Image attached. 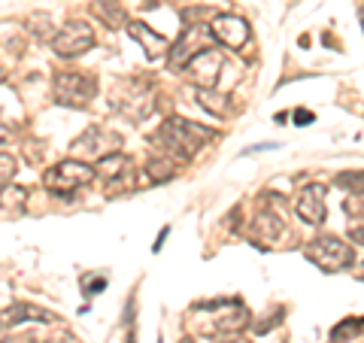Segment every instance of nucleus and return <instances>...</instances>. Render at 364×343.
<instances>
[{
	"label": "nucleus",
	"mask_w": 364,
	"mask_h": 343,
	"mask_svg": "<svg viewBox=\"0 0 364 343\" xmlns=\"http://www.w3.org/2000/svg\"><path fill=\"white\" fill-rule=\"evenodd\" d=\"M304 258L313 261L318 270L337 273V270L352 268V261H355V253H352V246H346L340 237L322 234V237H316V240H310V243L304 246Z\"/></svg>",
	"instance_id": "2"
},
{
	"label": "nucleus",
	"mask_w": 364,
	"mask_h": 343,
	"mask_svg": "<svg viewBox=\"0 0 364 343\" xmlns=\"http://www.w3.org/2000/svg\"><path fill=\"white\" fill-rule=\"evenodd\" d=\"M112 107H116L122 116H128L134 122H143L155 110V91L140 76L122 79L119 88H116V100H112Z\"/></svg>",
	"instance_id": "5"
},
{
	"label": "nucleus",
	"mask_w": 364,
	"mask_h": 343,
	"mask_svg": "<svg viewBox=\"0 0 364 343\" xmlns=\"http://www.w3.org/2000/svg\"><path fill=\"white\" fill-rule=\"evenodd\" d=\"M0 343H37V340H33V334H18V337H6Z\"/></svg>",
	"instance_id": "25"
},
{
	"label": "nucleus",
	"mask_w": 364,
	"mask_h": 343,
	"mask_svg": "<svg viewBox=\"0 0 364 343\" xmlns=\"http://www.w3.org/2000/svg\"><path fill=\"white\" fill-rule=\"evenodd\" d=\"M182 343H195V340H191V337H186V340H182Z\"/></svg>",
	"instance_id": "28"
},
{
	"label": "nucleus",
	"mask_w": 364,
	"mask_h": 343,
	"mask_svg": "<svg viewBox=\"0 0 364 343\" xmlns=\"http://www.w3.org/2000/svg\"><path fill=\"white\" fill-rule=\"evenodd\" d=\"M215 131H210L207 125L188 122V119H167L161 125V131L155 134V146H161V155H170L173 162H188L191 155L207 140H213Z\"/></svg>",
	"instance_id": "1"
},
{
	"label": "nucleus",
	"mask_w": 364,
	"mask_h": 343,
	"mask_svg": "<svg viewBox=\"0 0 364 343\" xmlns=\"http://www.w3.org/2000/svg\"><path fill=\"white\" fill-rule=\"evenodd\" d=\"M6 140H9V128H6L4 122H0V143H6Z\"/></svg>",
	"instance_id": "27"
},
{
	"label": "nucleus",
	"mask_w": 364,
	"mask_h": 343,
	"mask_svg": "<svg viewBox=\"0 0 364 343\" xmlns=\"http://www.w3.org/2000/svg\"><path fill=\"white\" fill-rule=\"evenodd\" d=\"M95 46V28L88 21H67V25L52 37V52L58 58H76Z\"/></svg>",
	"instance_id": "9"
},
{
	"label": "nucleus",
	"mask_w": 364,
	"mask_h": 343,
	"mask_svg": "<svg viewBox=\"0 0 364 343\" xmlns=\"http://www.w3.org/2000/svg\"><path fill=\"white\" fill-rule=\"evenodd\" d=\"M167 234H170V228H164V231H161V234H158V240H155V246H152V253H158V249H161V243H164V240H167Z\"/></svg>",
	"instance_id": "26"
},
{
	"label": "nucleus",
	"mask_w": 364,
	"mask_h": 343,
	"mask_svg": "<svg viewBox=\"0 0 364 343\" xmlns=\"http://www.w3.org/2000/svg\"><path fill=\"white\" fill-rule=\"evenodd\" d=\"M95 176V167L85 162H76V158H67V162L49 167L43 174V186L52 194H73L76 189H82L85 182Z\"/></svg>",
	"instance_id": "7"
},
{
	"label": "nucleus",
	"mask_w": 364,
	"mask_h": 343,
	"mask_svg": "<svg viewBox=\"0 0 364 343\" xmlns=\"http://www.w3.org/2000/svg\"><path fill=\"white\" fill-rule=\"evenodd\" d=\"M21 322H55V313L52 310H43V307H33V304H13L6 310H0V328H13Z\"/></svg>",
	"instance_id": "14"
},
{
	"label": "nucleus",
	"mask_w": 364,
	"mask_h": 343,
	"mask_svg": "<svg viewBox=\"0 0 364 343\" xmlns=\"http://www.w3.org/2000/svg\"><path fill=\"white\" fill-rule=\"evenodd\" d=\"M128 33L140 43V49L146 52V58H167V52H170V43L161 37V33H155L149 25H143V21H128Z\"/></svg>",
	"instance_id": "13"
},
{
	"label": "nucleus",
	"mask_w": 364,
	"mask_h": 343,
	"mask_svg": "<svg viewBox=\"0 0 364 343\" xmlns=\"http://www.w3.org/2000/svg\"><path fill=\"white\" fill-rule=\"evenodd\" d=\"M222 64H225V55L215 49V46H210V49H203L200 55H195V58L182 67V76L198 88H215V79H219V73H222Z\"/></svg>",
	"instance_id": "10"
},
{
	"label": "nucleus",
	"mask_w": 364,
	"mask_h": 343,
	"mask_svg": "<svg viewBox=\"0 0 364 343\" xmlns=\"http://www.w3.org/2000/svg\"><path fill=\"white\" fill-rule=\"evenodd\" d=\"M198 104L215 119H225L228 112H231V97L219 95L215 88H198Z\"/></svg>",
	"instance_id": "15"
},
{
	"label": "nucleus",
	"mask_w": 364,
	"mask_h": 343,
	"mask_svg": "<svg viewBox=\"0 0 364 343\" xmlns=\"http://www.w3.org/2000/svg\"><path fill=\"white\" fill-rule=\"evenodd\" d=\"M49 343H55V340H49Z\"/></svg>",
	"instance_id": "29"
},
{
	"label": "nucleus",
	"mask_w": 364,
	"mask_h": 343,
	"mask_svg": "<svg viewBox=\"0 0 364 343\" xmlns=\"http://www.w3.org/2000/svg\"><path fill=\"white\" fill-rule=\"evenodd\" d=\"M25 198H28V191L21 186H4L0 189V207L4 210H13V213L25 210Z\"/></svg>",
	"instance_id": "20"
},
{
	"label": "nucleus",
	"mask_w": 364,
	"mask_h": 343,
	"mask_svg": "<svg viewBox=\"0 0 364 343\" xmlns=\"http://www.w3.org/2000/svg\"><path fill=\"white\" fill-rule=\"evenodd\" d=\"M349 237H352V243H361L364 246V222H352L349 225Z\"/></svg>",
	"instance_id": "23"
},
{
	"label": "nucleus",
	"mask_w": 364,
	"mask_h": 343,
	"mask_svg": "<svg viewBox=\"0 0 364 343\" xmlns=\"http://www.w3.org/2000/svg\"><path fill=\"white\" fill-rule=\"evenodd\" d=\"M325 198H328V186H322V182H310V186H304L298 191V198H294V213H298L306 225H322L325 213H328Z\"/></svg>",
	"instance_id": "11"
},
{
	"label": "nucleus",
	"mask_w": 364,
	"mask_h": 343,
	"mask_svg": "<svg viewBox=\"0 0 364 343\" xmlns=\"http://www.w3.org/2000/svg\"><path fill=\"white\" fill-rule=\"evenodd\" d=\"M16 176V158L13 155H6V152H0V189L9 186V179Z\"/></svg>",
	"instance_id": "21"
},
{
	"label": "nucleus",
	"mask_w": 364,
	"mask_h": 343,
	"mask_svg": "<svg viewBox=\"0 0 364 343\" xmlns=\"http://www.w3.org/2000/svg\"><path fill=\"white\" fill-rule=\"evenodd\" d=\"M364 337V319H343L331 331V343H358Z\"/></svg>",
	"instance_id": "19"
},
{
	"label": "nucleus",
	"mask_w": 364,
	"mask_h": 343,
	"mask_svg": "<svg viewBox=\"0 0 364 343\" xmlns=\"http://www.w3.org/2000/svg\"><path fill=\"white\" fill-rule=\"evenodd\" d=\"M210 33H213L215 43L228 46V49H240V46H246V40H249V33H252V31H249V21L246 19L231 16V13H222V16L213 19Z\"/></svg>",
	"instance_id": "12"
},
{
	"label": "nucleus",
	"mask_w": 364,
	"mask_h": 343,
	"mask_svg": "<svg viewBox=\"0 0 364 343\" xmlns=\"http://www.w3.org/2000/svg\"><path fill=\"white\" fill-rule=\"evenodd\" d=\"M337 186L352 189L355 194H364V174H340L337 176Z\"/></svg>",
	"instance_id": "22"
},
{
	"label": "nucleus",
	"mask_w": 364,
	"mask_h": 343,
	"mask_svg": "<svg viewBox=\"0 0 364 343\" xmlns=\"http://www.w3.org/2000/svg\"><path fill=\"white\" fill-rule=\"evenodd\" d=\"M91 13L104 21V25H109L112 31L128 25V13H124L119 4H112V0H95V4H91Z\"/></svg>",
	"instance_id": "16"
},
{
	"label": "nucleus",
	"mask_w": 364,
	"mask_h": 343,
	"mask_svg": "<svg viewBox=\"0 0 364 343\" xmlns=\"http://www.w3.org/2000/svg\"><path fill=\"white\" fill-rule=\"evenodd\" d=\"M316 116H313V112L310 110H294V122H298V125H310Z\"/></svg>",
	"instance_id": "24"
},
{
	"label": "nucleus",
	"mask_w": 364,
	"mask_h": 343,
	"mask_svg": "<svg viewBox=\"0 0 364 343\" xmlns=\"http://www.w3.org/2000/svg\"><path fill=\"white\" fill-rule=\"evenodd\" d=\"M198 310H207L203 331L213 337L240 334V331L249 325V310L240 301H210V304H198Z\"/></svg>",
	"instance_id": "3"
},
{
	"label": "nucleus",
	"mask_w": 364,
	"mask_h": 343,
	"mask_svg": "<svg viewBox=\"0 0 364 343\" xmlns=\"http://www.w3.org/2000/svg\"><path fill=\"white\" fill-rule=\"evenodd\" d=\"M119 149H122V134L104 128V125H91V128H85V134H79L70 143V155L85 164H97L100 158H107Z\"/></svg>",
	"instance_id": "4"
},
{
	"label": "nucleus",
	"mask_w": 364,
	"mask_h": 343,
	"mask_svg": "<svg viewBox=\"0 0 364 343\" xmlns=\"http://www.w3.org/2000/svg\"><path fill=\"white\" fill-rule=\"evenodd\" d=\"M97 95V79L91 73H58L55 76V100L61 107L85 110Z\"/></svg>",
	"instance_id": "6"
},
{
	"label": "nucleus",
	"mask_w": 364,
	"mask_h": 343,
	"mask_svg": "<svg viewBox=\"0 0 364 343\" xmlns=\"http://www.w3.org/2000/svg\"><path fill=\"white\" fill-rule=\"evenodd\" d=\"M134 167V162L124 152H112V155H107V158H100V162L95 164V170L97 174H104L107 179H116V176H122L124 170H131Z\"/></svg>",
	"instance_id": "17"
},
{
	"label": "nucleus",
	"mask_w": 364,
	"mask_h": 343,
	"mask_svg": "<svg viewBox=\"0 0 364 343\" xmlns=\"http://www.w3.org/2000/svg\"><path fill=\"white\" fill-rule=\"evenodd\" d=\"M213 46V33L207 25H186L179 33V40L176 46H170V52H167V61L173 70H182L195 55H200L203 49H210Z\"/></svg>",
	"instance_id": "8"
},
{
	"label": "nucleus",
	"mask_w": 364,
	"mask_h": 343,
	"mask_svg": "<svg viewBox=\"0 0 364 343\" xmlns=\"http://www.w3.org/2000/svg\"><path fill=\"white\" fill-rule=\"evenodd\" d=\"M146 174H149L152 182H167V179H173L179 174V162H173L170 155H158L146 164Z\"/></svg>",
	"instance_id": "18"
}]
</instances>
